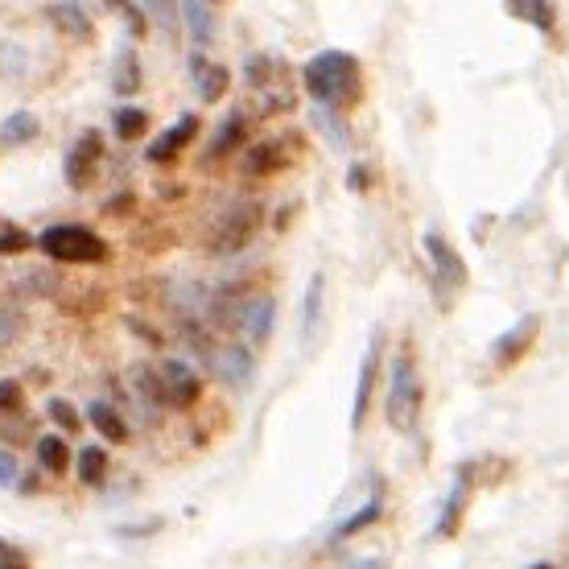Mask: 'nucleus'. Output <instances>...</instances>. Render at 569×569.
<instances>
[{
	"label": "nucleus",
	"mask_w": 569,
	"mask_h": 569,
	"mask_svg": "<svg viewBox=\"0 0 569 569\" xmlns=\"http://www.w3.org/2000/svg\"><path fill=\"white\" fill-rule=\"evenodd\" d=\"M104 157V137H99V128H83L75 145L66 149V161H62V174H66V186L71 190H87L91 178H95V165Z\"/></svg>",
	"instance_id": "obj_6"
},
{
	"label": "nucleus",
	"mask_w": 569,
	"mask_h": 569,
	"mask_svg": "<svg viewBox=\"0 0 569 569\" xmlns=\"http://www.w3.org/2000/svg\"><path fill=\"white\" fill-rule=\"evenodd\" d=\"M75 466H79V483H87V487H99V483L108 479V450H99V446H87V450H79Z\"/></svg>",
	"instance_id": "obj_26"
},
{
	"label": "nucleus",
	"mask_w": 569,
	"mask_h": 569,
	"mask_svg": "<svg viewBox=\"0 0 569 569\" xmlns=\"http://www.w3.org/2000/svg\"><path fill=\"white\" fill-rule=\"evenodd\" d=\"M380 355H384V330L372 334V343H367L363 363H359V384H355V400H351V429H355V433L363 429L367 409H372L376 380H380Z\"/></svg>",
	"instance_id": "obj_8"
},
{
	"label": "nucleus",
	"mask_w": 569,
	"mask_h": 569,
	"mask_svg": "<svg viewBox=\"0 0 569 569\" xmlns=\"http://www.w3.org/2000/svg\"><path fill=\"white\" fill-rule=\"evenodd\" d=\"M21 471H17V458L9 454V450H0V487H17L21 479H17Z\"/></svg>",
	"instance_id": "obj_33"
},
{
	"label": "nucleus",
	"mask_w": 569,
	"mask_h": 569,
	"mask_svg": "<svg viewBox=\"0 0 569 569\" xmlns=\"http://www.w3.org/2000/svg\"><path fill=\"white\" fill-rule=\"evenodd\" d=\"M0 569H33V561L25 549H17L13 541L0 537Z\"/></svg>",
	"instance_id": "obj_32"
},
{
	"label": "nucleus",
	"mask_w": 569,
	"mask_h": 569,
	"mask_svg": "<svg viewBox=\"0 0 569 569\" xmlns=\"http://www.w3.org/2000/svg\"><path fill=\"white\" fill-rule=\"evenodd\" d=\"M347 186H351L355 194H363L367 186H372V170H367V165H363V161H355V165H351V170H347Z\"/></svg>",
	"instance_id": "obj_34"
},
{
	"label": "nucleus",
	"mask_w": 569,
	"mask_h": 569,
	"mask_svg": "<svg viewBox=\"0 0 569 569\" xmlns=\"http://www.w3.org/2000/svg\"><path fill=\"white\" fill-rule=\"evenodd\" d=\"M537 334H541V318H537V314H524L512 330H504V334H499V339L491 343V363L499 367V372L516 367V363L528 355V347L537 343Z\"/></svg>",
	"instance_id": "obj_9"
},
{
	"label": "nucleus",
	"mask_w": 569,
	"mask_h": 569,
	"mask_svg": "<svg viewBox=\"0 0 569 569\" xmlns=\"http://www.w3.org/2000/svg\"><path fill=\"white\" fill-rule=\"evenodd\" d=\"M112 87L116 95H132V91H141V58L132 46H124L116 54V66H112Z\"/></svg>",
	"instance_id": "obj_21"
},
{
	"label": "nucleus",
	"mask_w": 569,
	"mask_h": 569,
	"mask_svg": "<svg viewBox=\"0 0 569 569\" xmlns=\"http://www.w3.org/2000/svg\"><path fill=\"white\" fill-rule=\"evenodd\" d=\"M421 244H425V256H429V269H433V285H438V293L450 297V293L466 289V281H471V269H466L462 252L442 236V231L429 227L425 236H421Z\"/></svg>",
	"instance_id": "obj_5"
},
{
	"label": "nucleus",
	"mask_w": 569,
	"mask_h": 569,
	"mask_svg": "<svg viewBox=\"0 0 569 569\" xmlns=\"http://www.w3.org/2000/svg\"><path fill=\"white\" fill-rule=\"evenodd\" d=\"M25 405V388L17 380H0V413H21Z\"/></svg>",
	"instance_id": "obj_31"
},
{
	"label": "nucleus",
	"mask_w": 569,
	"mask_h": 569,
	"mask_svg": "<svg viewBox=\"0 0 569 569\" xmlns=\"http://www.w3.org/2000/svg\"><path fill=\"white\" fill-rule=\"evenodd\" d=\"M198 128H203V120H198L194 112H186L182 120H174V124L165 128L161 137H157V141H153V145L145 149V157H149L153 165H170V161H174V157H178V153H182L186 145H194Z\"/></svg>",
	"instance_id": "obj_12"
},
{
	"label": "nucleus",
	"mask_w": 569,
	"mask_h": 569,
	"mask_svg": "<svg viewBox=\"0 0 569 569\" xmlns=\"http://www.w3.org/2000/svg\"><path fill=\"white\" fill-rule=\"evenodd\" d=\"M38 132H42V120L33 116L29 108L9 112L5 120H0V145H29Z\"/></svg>",
	"instance_id": "obj_18"
},
{
	"label": "nucleus",
	"mask_w": 569,
	"mask_h": 569,
	"mask_svg": "<svg viewBox=\"0 0 569 569\" xmlns=\"http://www.w3.org/2000/svg\"><path fill=\"white\" fill-rule=\"evenodd\" d=\"M466 499H471V483H466V471H458V479H454V487L446 495V504H442V516H438V524H433V541H446V537H454V532H458L462 512H466Z\"/></svg>",
	"instance_id": "obj_15"
},
{
	"label": "nucleus",
	"mask_w": 569,
	"mask_h": 569,
	"mask_svg": "<svg viewBox=\"0 0 569 569\" xmlns=\"http://www.w3.org/2000/svg\"><path fill=\"white\" fill-rule=\"evenodd\" d=\"M207 363H211V372H215L223 384H231V388H248V384H252V372H256L252 351H248L244 343H219V347H211Z\"/></svg>",
	"instance_id": "obj_11"
},
{
	"label": "nucleus",
	"mask_w": 569,
	"mask_h": 569,
	"mask_svg": "<svg viewBox=\"0 0 569 569\" xmlns=\"http://www.w3.org/2000/svg\"><path fill=\"white\" fill-rule=\"evenodd\" d=\"M87 421H91V429L99 433L104 442H128V421L120 417V409H112L108 400H91L87 405Z\"/></svg>",
	"instance_id": "obj_16"
},
{
	"label": "nucleus",
	"mask_w": 569,
	"mask_h": 569,
	"mask_svg": "<svg viewBox=\"0 0 569 569\" xmlns=\"http://www.w3.org/2000/svg\"><path fill=\"white\" fill-rule=\"evenodd\" d=\"M112 132L120 141H141L145 132H149V112L137 108V104H124L112 112Z\"/></svg>",
	"instance_id": "obj_23"
},
{
	"label": "nucleus",
	"mask_w": 569,
	"mask_h": 569,
	"mask_svg": "<svg viewBox=\"0 0 569 569\" xmlns=\"http://www.w3.org/2000/svg\"><path fill=\"white\" fill-rule=\"evenodd\" d=\"M190 75H194V87H198V99H203V104H219L227 95V83H231L227 66L207 62L203 54H190Z\"/></svg>",
	"instance_id": "obj_14"
},
{
	"label": "nucleus",
	"mask_w": 569,
	"mask_h": 569,
	"mask_svg": "<svg viewBox=\"0 0 569 569\" xmlns=\"http://www.w3.org/2000/svg\"><path fill=\"white\" fill-rule=\"evenodd\" d=\"M244 75H248L252 87L273 83V58H269V54H252V58L244 62Z\"/></svg>",
	"instance_id": "obj_30"
},
{
	"label": "nucleus",
	"mask_w": 569,
	"mask_h": 569,
	"mask_svg": "<svg viewBox=\"0 0 569 569\" xmlns=\"http://www.w3.org/2000/svg\"><path fill=\"white\" fill-rule=\"evenodd\" d=\"M301 83H306L318 108L339 112V108H351L363 95V66L347 50H318L306 62V71H301Z\"/></svg>",
	"instance_id": "obj_1"
},
{
	"label": "nucleus",
	"mask_w": 569,
	"mask_h": 569,
	"mask_svg": "<svg viewBox=\"0 0 569 569\" xmlns=\"http://www.w3.org/2000/svg\"><path fill=\"white\" fill-rule=\"evenodd\" d=\"M351 569H384V561H351Z\"/></svg>",
	"instance_id": "obj_38"
},
{
	"label": "nucleus",
	"mask_w": 569,
	"mask_h": 569,
	"mask_svg": "<svg viewBox=\"0 0 569 569\" xmlns=\"http://www.w3.org/2000/svg\"><path fill=\"white\" fill-rule=\"evenodd\" d=\"M260 203H236V207H227L219 215V223L211 227V252L215 256H231V252H244L252 240H256V231H260Z\"/></svg>",
	"instance_id": "obj_4"
},
{
	"label": "nucleus",
	"mask_w": 569,
	"mask_h": 569,
	"mask_svg": "<svg viewBox=\"0 0 569 569\" xmlns=\"http://www.w3.org/2000/svg\"><path fill=\"white\" fill-rule=\"evenodd\" d=\"M273 322H277V301L269 293H260V297H244L240 301V310H236V326L240 334L252 343V347H264L269 343V334H273Z\"/></svg>",
	"instance_id": "obj_10"
},
{
	"label": "nucleus",
	"mask_w": 569,
	"mask_h": 569,
	"mask_svg": "<svg viewBox=\"0 0 569 569\" xmlns=\"http://www.w3.org/2000/svg\"><path fill=\"white\" fill-rule=\"evenodd\" d=\"M322 289H326V277L314 273L310 285H306V306H301V339H310L314 326H318V314H322Z\"/></svg>",
	"instance_id": "obj_27"
},
{
	"label": "nucleus",
	"mask_w": 569,
	"mask_h": 569,
	"mask_svg": "<svg viewBox=\"0 0 569 569\" xmlns=\"http://www.w3.org/2000/svg\"><path fill=\"white\" fill-rule=\"evenodd\" d=\"M17 330H21V318L9 314V310H0V347H9L17 339Z\"/></svg>",
	"instance_id": "obj_35"
},
{
	"label": "nucleus",
	"mask_w": 569,
	"mask_h": 569,
	"mask_svg": "<svg viewBox=\"0 0 569 569\" xmlns=\"http://www.w3.org/2000/svg\"><path fill=\"white\" fill-rule=\"evenodd\" d=\"M528 569H553V565H549V561H537V565H528Z\"/></svg>",
	"instance_id": "obj_39"
},
{
	"label": "nucleus",
	"mask_w": 569,
	"mask_h": 569,
	"mask_svg": "<svg viewBox=\"0 0 569 569\" xmlns=\"http://www.w3.org/2000/svg\"><path fill=\"white\" fill-rule=\"evenodd\" d=\"M421 405H425V388H421V372H417V355L405 343L392 363H388V396H384V417L396 433H413L421 421Z\"/></svg>",
	"instance_id": "obj_2"
},
{
	"label": "nucleus",
	"mask_w": 569,
	"mask_h": 569,
	"mask_svg": "<svg viewBox=\"0 0 569 569\" xmlns=\"http://www.w3.org/2000/svg\"><path fill=\"white\" fill-rule=\"evenodd\" d=\"M157 380H161V400L170 409H190V405H198V396H203V380H198V372L182 359H165L157 367Z\"/></svg>",
	"instance_id": "obj_7"
},
{
	"label": "nucleus",
	"mask_w": 569,
	"mask_h": 569,
	"mask_svg": "<svg viewBox=\"0 0 569 569\" xmlns=\"http://www.w3.org/2000/svg\"><path fill=\"white\" fill-rule=\"evenodd\" d=\"M289 141H293V137H273V141L248 145V153H244V174H248V178L281 174L285 165H289Z\"/></svg>",
	"instance_id": "obj_13"
},
{
	"label": "nucleus",
	"mask_w": 569,
	"mask_h": 569,
	"mask_svg": "<svg viewBox=\"0 0 569 569\" xmlns=\"http://www.w3.org/2000/svg\"><path fill=\"white\" fill-rule=\"evenodd\" d=\"M128 326H132V330H137V334H141V339H149V347H161V334H157L153 326H145L141 318H128Z\"/></svg>",
	"instance_id": "obj_36"
},
{
	"label": "nucleus",
	"mask_w": 569,
	"mask_h": 569,
	"mask_svg": "<svg viewBox=\"0 0 569 569\" xmlns=\"http://www.w3.org/2000/svg\"><path fill=\"white\" fill-rule=\"evenodd\" d=\"M38 466L50 475H66V466H71V446H66L58 433H46V438H38Z\"/></svg>",
	"instance_id": "obj_24"
},
{
	"label": "nucleus",
	"mask_w": 569,
	"mask_h": 569,
	"mask_svg": "<svg viewBox=\"0 0 569 569\" xmlns=\"http://www.w3.org/2000/svg\"><path fill=\"white\" fill-rule=\"evenodd\" d=\"M124 207H132V194H116V198H108V203H104L108 215H124Z\"/></svg>",
	"instance_id": "obj_37"
},
{
	"label": "nucleus",
	"mask_w": 569,
	"mask_h": 569,
	"mask_svg": "<svg viewBox=\"0 0 569 569\" xmlns=\"http://www.w3.org/2000/svg\"><path fill=\"white\" fill-rule=\"evenodd\" d=\"M46 17L62 29V33H71V38H79V42H87L91 38V17H87V9L83 5H46Z\"/></svg>",
	"instance_id": "obj_19"
},
{
	"label": "nucleus",
	"mask_w": 569,
	"mask_h": 569,
	"mask_svg": "<svg viewBox=\"0 0 569 569\" xmlns=\"http://www.w3.org/2000/svg\"><path fill=\"white\" fill-rule=\"evenodd\" d=\"M504 13H512L516 21H532L537 29H553V25H557V9H553V5H541V0H508Z\"/></svg>",
	"instance_id": "obj_25"
},
{
	"label": "nucleus",
	"mask_w": 569,
	"mask_h": 569,
	"mask_svg": "<svg viewBox=\"0 0 569 569\" xmlns=\"http://www.w3.org/2000/svg\"><path fill=\"white\" fill-rule=\"evenodd\" d=\"M182 21L190 29L194 46L203 50L211 42V29H215V5H203V0H190V5H182Z\"/></svg>",
	"instance_id": "obj_22"
},
{
	"label": "nucleus",
	"mask_w": 569,
	"mask_h": 569,
	"mask_svg": "<svg viewBox=\"0 0 569 569\" xmlns=\"http://www.w3.org/2000/svg\"><path fill=\"white\" fill-rule=\"evenodd\" d=\"M380 516H384V495L376 491V495L367 499V504H363L359 512H351L347 520H339V524H334V532H330V537H334V541H343V537H355V532L372 528V524H376Z\"/></svg>",
	"instance_id": "obj_20"
},
{
	"label": "nucleus",
	"mask_w": 569,
	"mask_h": 569,
	"mask_svg": "<svg viewBox=\"0 0 569 569\" xmlns=\"http://www.w3.org/2000/svg\"><path fill=\"white\" fill-rule=\"evenodd\" d=\"M46 413H50V421L66 433V438H75V433L83 429V417L75 413V405H71V400H50V405H46Z\"/></svg>",
	"instance_id": "obj_28"
},
{
	"label": "nucleus",
	"mask_w": 569,
	"mask_h": 569,
	"mask_svg": "<svg viewBox=\"0 0 569 569\" xmlns=\"http://www.w3.org/2000/svg\"><path fill=\"white\" fill-rule=\"evenodd\" d=\"M25 248H38V240H33L29 231L13 227V223H0V256H17Z\"/></svg>",
	"instance_id": "obj_29"
},
{
	"label": "nucleus",
	"mask_w": 569,
	"mask_h": 569,
	"mask_svg": "<svg viewBox=\"0 0 569 569\" xmlns=\"http://www.w3.org/2000/svg\"><path fill=\"white\" fill-rule=\"evenodd\" d=\"M244 137H248V116L236 108V112H227L223 124L215 128V141H211L207 157H211V161H215V157H227L231 149H240V145H244Z\"/></svg>",
	"instance_id": "obj_17"
},
{
	"label": "nucleus",
	"mask_w": 569,
	"mask_h": 569,
	"mask_svg": "<svg viewBox=\"0 0 569 569\" xmlns=\"http://www.w3.org/2000/svg\"><path fill=\"white\" fill-rule=\"evenodd\" d=\"M38 248L50 260L62 264H104L108 260V240L83 223H54L38 236Z\"/></svg>",
	"instance_id": "obj_3"
}]
</instances>
